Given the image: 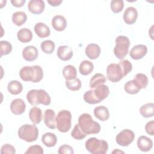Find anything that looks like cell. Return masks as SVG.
Here are the masks:
<instances>
[{"label":"cell","instance_id":"603a6c76","mask_svg":"<svg viewBox=\"0 0 154 154\" xmlns=\"http://www.w3.org/2000/svg\"><path fill=\"white\" fill-rule=\"evenodd\" d=\"M29 117L30 120L35 125L38 124L42 120V111L37 106H33L29 112Z\"/></svg>","mask_w":154,"mask_h":154},{"label":"cell","instance_id":"ac0fdd59","mask_svg":"<svg viewBox=\"0 0 154 154\" xmlns=\"http://www.w3.org/2000/svg\"><path fill=\"white\" fill-rule=\"evenodd\" d=\"M52 26L57 31H64L67 26V21L61 15H56L52 19Z\"/></svg>","mask_w":154,"mask_h":154},{"label":"cell","instance_id":"4dcf8cb0","mask_svg":"<svg viewBox=\"0 0 154 154\" xmlns=\"http://www.w3.org/2000/svg\"><path fill=\"white\" fill-rule=\"evenodd\" d=\"M63 75L66 80H71L76 78L77 71L72 65H67L63 69Z\"/></svg>","mask_w":154,"mask_h":154},{"label":"cell","instance_id":"bcb514c9","mask_svg":"<svg viewBox=\"0 0 154 154\" xmlns=\"http://www.w3.org/2000/svg\"><path fill=\"white\" fill-rule=\"evenodd\" d=\"M63 1L61 0H48V2L51 5V6H58L62 3Z\"/></svg>","mask_w":154,"mask_h":154},{"label":"cell","instance_id":"7a4b0ae2","mask_svg":"<svg viewBox=\"0 0 154 154\" xmlns=\"http://www.w3.org/2000/svg\"><path fill=\"white\" fill-rule=\"evenodd\" d=\"M78 125L87 135L96 134L100 131L99 123L94 121L91 115L88 113H84L79 117Z\"/></svg>","mask_w":154,"mask_h":154},{"label":"cell","instance_id":"e0dca14e","mask_svg":"<svg viewBox=\"0 0 154 154\" xmlns=\"http://www.w3.org/2000/svg\"><path fill=\"white\" fill-rule=\"evenodd\" d=\"M23 58L27 61H33L38 57L37 49L34 46H26L22 51Z\"/></svg>","mask_w":154,"mask_h":154},{"label":"cell","instance_id":"5b68a950","mask_svg":"<svg viewBox=\"0 0 154 154\" xmlns=\"http://www.w3.org/2000/svg\"><path fill=\"white\" fill-rule=\"evenodd\" d=\"M19 137L28 143L35 141L38 136V129L35 124H25L20 126L18 130Z\"/></svg>","mask_w":154,"mask_h":154},{"label":"cell","instance_id":"d6a6232c","mask_svg":"<svg viewBox=\"0 0 154 154\" xmlns=\"http://www.w3.org/2000/svg\"><path fill=\"white\" fill-rule=\"evenodd\" d=\"M40 47L44 53L47 54H51L54 51L55 45L53 41L50 40H46L42 42Z\"/></svg>","mask_w":154,"mask_h":154},{"label":"cell","instance_id":"52a82bcc","mask_svg":"<svg viewBox=\"0 0 154 154\" xmlns=\"http://www.w3.org/2000/svg\"><path fill=\"white\" fill-rule=\"evenodd\" d=\"M130 46L129 38L125 35H119L116 39V46L114 48V55L119 60H123L128 54Z\"/></svg>","mask_w":154,"mask_h":154},{"label":"cell","instance_id":"1f68e13d","mask_svg":"<svg viewBox=\"0 0 154 154\" xmlns=\"http://www.w3.org/2000/svg\"><path fill=\"white\" fill-rule=\"evenodd\" d=\"M106 81L105 76L102 73H96L90 80L89 86L90 88H94L99 84H104Z\"/></svg>","mask_w":154,"mask_h":154},{"label":"cell","instance_id":"7dc6e473","mask_svg":"<svg viewBox=\"0 0 154 154\" xmlns=\"http://www.w3.org/2000/svg\"><path fill=\"white\" fill-rule=\"evenodd\" d=\"M124 153V152H123V151H121V150H119V149H116V150H114V151H112V153Z\"/></svg>","mask_w":154,"mask_h":154},{"label":"cell","instance_id":"83f0119b","mask_svg":"<svg viewBox=\"0 0 154 154\" xmlns=\"http://www.w3.org/2000/svg\"><path fill=\"white\" fill-rule=\"evenodd\" d=\"M94 69V65L92 62L88 60L82 61L79 67V71L80 73L84 76L90 75Z\"/></svg>","mask_w":154,"mask_h":154},{"label":"cell","instance_id":"f1b7e54d","mask_svg":"<svg viewBox=\"0 0 154 154\" xmlns=\"http://www.w3.org/2000/svg\"><path fill=\"white\" fill-rule=\"evenodd\" d=\"M140 112L145 118L153 117L154 115V103L151 102L142 105L140 108Z\"/></svg>","mask_w":154,"mask_h":154},{"label":"cell","instance_id":"d4e9b609","mask_svg":"<svg viewBox=\"0 0 154 154\" xmlns=\"http://www.w3.org/2000/svg\"><path fill=\"white\" fill-rule=\"evenodd\" d=\"M124 89L127 93L135 94L138 93L141 89L138 82L134 79L126 82L124 85Z\"/></svg>","mask_w":154,"mask_h":154},{"label":"cell","instance_id":"30bf717a","mask_svg":"<svg viewBox=\"0 0 154 154\" xmlns=\"http://www.w3.org/2000/svg\"><path fill=\"white\" fill-rule=\"evenodd\" d=\"M147 48L144 45H135L130 51L129 55L133 60H138L143 58L147 54Z\"/></svg>","mask_w":154,"mask_h":154},{"label":"cell","instance_id":"74e56055","mask_svg":"<svg viewBox=\"0 0 154 154\" xmlns=\"http://www.w3.org/2000/svg\"><path fill=\"white\" fill-rule=\"evenodd\" d=\"M83 98L84 101L89 104H96L99 103L94 94L93 89L86 91L84 94Z\"/></svg>","mask_w":154,"mask_h":154},{"label":"cell","instance_id":"8992f818","mask_svg":"<svg viewBox=\"0 0 154 154\" xmlns=\"http://www.w3.org/2000/svg\"><path fill=\"white\" fill-rule=\"evenodd\" d=\"M72 114L68 110L60 111L56 116V128L61 132H67L71 128Z\"/></svg>","mask_w":154,"mask_h":154},{"label":"cell","instance_id":"277c9868","mask_svg":"<svg viewBox=\"0 0 154 154\" xmlns=\"http://www.w3.org/2000/svg\"><path fill=\"white\" fill-rule=\"evenodd\" d=\"M86 149L92 154H105L108 149V143L95 137L88 138L85 144Z\"/></svg>","mask_w":154,"mask_h":154},{"label":"cell","instance_id":"ba28073f","mask_svg":"<svg viewBox=\"0 0 154 154\" xmlns=\"http://www.w3.org/2000/svg\"><path fill=\"white\" fill-rule=\"evenodd\" d=\"M106 76L109 81L112 82H117L125 77L119 63H111L107 66Z\"/></svg>","mask_w":154,"mask_h":154},{"label":"cell","instance_id":"2e32d148","mask_svg":"<svg viewBox=\"0 0 154 154\" xmlns=\"http://www.w3.org/2000/svg\"><path fill=\"white\" fill-rule=\"evenodd\" d=\"M57 55L61 60L68 61L72 58L73 53L71 47L67 45H64L58 47Z\"/></svg>","mask_w":154,"mask_h":154},{"label":"cell","instance_id":"484cf974","mask_svg":"<svg viewBox=\"0 0 154 154\" xmlns=\"http://www.w3.org/2000/svg\"><path fill=\"white\" fill-rule=\"evenodd\" d=\"M42 141L46 147H52L55 146L57 142V136L51 132H46L42 135Z\"/></svg>","mask_w":154,"mask_h":154},{"label":"cell","instance_id":"d590c367","mask_svg":"<svg viewBox=\"0 0 154 154\" xmlns=\"http://www.w3.org/2000/svg\"><path fill=\"white\" fill-rule=\"evenodd\" d=\"M71 135L74 139L78 140H82L83 138H84L87 136V134H85L82 131V129H81V128L78 124H76L75 125L72 131L71 132Z\"/></svg>","mask_w":154,"mask_h":154},{"label":"cell","instance_id":"ffe728a7","mask_svg":"<svg viewBox=\"0 0 154 154\" xmlns=\"http://www.w3.org/2000/svg\"><path fill=\"white\" fill-rule=\"evenodd\" d=\"M85 55L91 60L97 58L100 54V46L95 43H90L88 45L85 50Z\"/></svg>","mask_w":154,"mask_h":154},{"label":"cell","instance_id":"44dd1931","mask_svg":"<svg viewBox=\"0 0 154 154\" xmlns=\"http://www.w3.org/2000/svg\"><path fill=\"white\" fill-rule=\"evenodd\" d=\"M34 31L40 38H46L49 36L50 28L43 22H38L34 26Z\"/></svg>","mask_w":154,"mask_h":154},{"label":"cell","instance_id":"f546056e","mask_svg":"<svg viewBox=\"0 0 154 154\" xmlns=\"http://www.w3.org/2000/svg\"><path fill=\"white\" fill-rule=\"evenodd\" d=\"M27 19V16L23 11H16L12 15V22L13 23L18 26H22L24 24Z\"/></svg>","mask_w":154,"mask_h":154},{"label":"cell","instance_id":"cb8c5ba5","mask_svg":"<svg viewBox=\"0 0 154 154\" xmlns=\"http://www.w3.org/2000/svg\"><path fill=\"white\" fill-rule=\"evenodd\" d=\"M17 37L20 42L22 43H28L31 41L32 38V33L28 28H23L18 31Z\"/></svg>","mask_w":154,"mask_h":154},{"label":"cell","instance_id":"8fae6325","mask_svg":"<svg viewBox=\"0 0 154 154\" xmlns=\"http://www.w3.org/2000/svg\"><path fill=\"white\" fill-rule=\"evenodd\" d=\"M94 94L97 100L100 102L106 99L109 94V89L108 85L101 84L93 88Z\"/></svg>","mask_w":154,"mask_h":154},{"label":"cell","instance_id":"f35d334b","mask_svg":"<svg viewBox=\"0 0 154 154\" xmlns=\"http://www.w3.org/2000/svg\"><path fill=\"white\" fill-rule=\"evenodd\" d=\"M110 5L113 13H119L122 11L124 7V2L123 0H112Z\"/></svg>","mask_w":154,"mask_h":154},{"label":"cell","instance_id":"8d00e7d4","mask_svg":"<svg viewBox=\"0 0 154 154\" xmlns=\"http://www.w3.org/2000/svg\"><path fill=\"white\" fill-rule=\"evenodd\" d=\"M12 45L10 42L5 40L0 42V53L1 57L9 54L12 51Z\"/></svg>","mask_w":154,"mask_h":154},{"label":"cell","instance_id":"7402d4cb","mask_svg":"<svg viewBox=\"0 0 154 154\" xmlns=\"http://www.w3.org/2000/svg\"><path fill=\"white\" fill-rule=\"evenodd\" d=\"M94 116L100 121L107 120L109 117V112L108 108L105 106H99L94 109Z\"/></svg>","mask_w":154,"mask_h":154},{"label":"cell","instance_id":"b9f144b4","mask_svg":"<svg viewBox=\"0 0 154 154\" xmlns=\"http://www.w3.org/2000/svg\"><path fill=\"white\" fill-rule=\"evenodd\" d=\"M16 153V150L14 146L9 144H4L1 148V154H14Z\"/></svg>","mask_w":154,"mask_h":154},{"label":"cell","instance_id":"60d3db41","mask_svg":"<svg viewBox=\"0 0 154 154\" xmlns=\"http://www.w3.org/2000/svg\"><path fill=\"white\" fill-rule=\"evenodd\" d=\"M43 149L39 145H33L30 146L25 152V154H43Z\"/></svg>","mask_w":154,"mask_h":154},{"label":"cell","instance_id":"ab89813d","mask_svg":"<svg viewBox=\"0 0 154 154\" xmlns=\"http://www.w3.org/2000/svg\"><path fill=\"white\" fill-rule=\"evenodd\" d=\"M123 73L124 76H126L132 69V65L131 63L128 60H123L119 63Z\"/></svg>","mask_w":154,"mask_h":154},{"label":"cell","instance_id":"4fadbf2b","mask_svg":"<svg viewBox=\"0 0 154 154\" xmlns=\"http://www.w3.org/2000/svg\"><path fill=\"white\" fill-rule=\"evenodd\" d=\"M26 108V104L23 99L17 98L14 99L10 103V109L14 115H20L23 114Z\"/></svg>","mask_w":154,"mask_h":154},{"label":"cell","instance_id":"3957f363","mask_svg":"<svg viewBox=\"0 0 154 154\" xmlns=\"http://www.w3.org/2000/svg\"><path fill=\"white\" fill-rule=\"evenodd\" d=\"M26 99L32 105L38 104L49 105L51 102L50 96L43 89H32L29 90L26 94Z\"/></svg>","mask_w":154,"mask_h":154},{"label":"cell","instance_id":"4316f807","mask_svg":"<svg viewBox=\"0 0 154 154\" xmlns=\"http://www.w3.org/2000/svg\"><path fill=\"white\" fill-rule=\"evenodd\" d=\"M7 90L11 94L17 95L22 92L23 90V85L19 81L17 80H13L8 84Z\"/></svg>","mask_w":154,"mask_h":154},{"label":"cell","instance_id":"7bdbcfd3","mask_svg":"<svg viewBox=\"0 0 154 154\" xmlns=\"http://www.w3.org/2000/svg\"><path fill=\"white\" fill-rule=\"evenodd\" d=\"M58 153L59 154H73L74 152L72 147L67 144H64L59 147Z\"/></svg>","mask_w":154,"mask_h":154},{"label":"cell","instance_id":"e575fe53","mask_svg":"<svg viewBox=\"0 0 154 154\" xmlns=\"http://www.w3.org/2000/svg\"><path fill=\"white\" fill-rule=\"evenodd\" d=\"M134 79L138 82L141 89L146 88L149 83L147 76L145 74L141 73L136 74L134 78Z\"/></svg>","mask_w":154,"mask_h":154},{"label":"cell","instance_id":"ee69618b","mask_svg":"<svg viewBox=\"0 0 154 154\" xmlns=\"http://www.w3.org/2000/svg\"><path fill=\"white\" fill-rule=\"evenodd\" d=\"M145 130L147 134L151 136L154 135V121L151 120L148 122L145 126Z\"/></svg>","mask_w":154,"mask_h":154},{"label":"cell","instance_id":"9a60e30c","mask_svg":"<svg viewBox=\"0 0 154 154\" xmlns=\"http://www.w3.org/2000/svg\"><path fill=\"white\" fill-rule=\"evenodd\" d=\"M43 120L45 125L51 129L56 128V117L54 110L47 109L44 112Z\"/></svg>","mask_w":154,"mask_h":154},{"label":"cell","instance_id":"9c48e42d","mask_svg":"<svg viewBox=\"0 0 154 154\" xmlns=\"http://www.w3.org/2000/svg\"><path fill=\"white\" fill-rule=\"evenodd\" d=\"M135 138L134 132L128 129H123L116 136V142L117 143L123 147L129 146L132 143Z\"/></svg>","mask_w":154,"mask_h":154},{"label":"cell","instance_id":"5bb4252c","mask_svg":"<svg viewBox=\"0 0 154 154\" xmlns=\"http://www.w3.org/2000/svg\"><path fill=\"white\" fill-rule=\"evenodd\" d=\"M45 2L42 0H31L28 4V10L32 14H41L45 9Z\"/></svg>","mask_w":154,"mask_h":154},{"label":"cell","instance_id":"6da1fadb","mask_svg":"<svg viewBox=\"0 0 154 154\" xmlns=\"http://www.w3.org/2000/svg\"><path fill=\"white\" fill-rule=\"evenodd\" d=\"M19 76L24 81L37 83L43 79V71L42 68L38 65L24 66L20 70Z\"/></svg>","mask_w":154,"mask_h":154},{"label":"cell","instance_id":"f6af8a7d","mask_svg":"<svg viewBox=\"0 0 154 154\" xmlns=\"http://www.w3.org/2000/svg\"><path fill=\"white\" fill-rule=\"evenodd\" d=\"M25 2H26L25 0H11V3L15 7H22L25 4Z\"/></svg>","mask_w":154,"mask_h":154},{"label":"cell","instance_id":"836d02e7","mask_svg":"<svg viewBox=\"0 0 154 154\" xmlns=\"http://www.w3.org/2000/svg\"><path fill=\"white\" fill-rule=\"evenodd\" d=\"M66 86L71 91H78L81 88L82 84L81 80L79 78H76L71 80H66Z\"/></svg>","mask_w":154,"mask_h":154},{"label":"cell","instance_id":"d6986e66","mask_svg":"<svg viewBox=\"0 0 154 154\" xmlns=\"http://www.w3.org/2000/svg\"><path fill=\"white\" fill-rule=\"evenodd\" d=\"M138 148L142 152H148L153 147L152 140L146 136H140L137 140Z\"/></svg>","mask_w":154,"mask_h":154},{"label":"cell","instance_id":"7c38bea8","mask_svg":"<svg viewBox=\"0 0 154 154\" xmlns=\"http://www.w3.org/2000/svg\"><path fill=\"white\" fill-rule=\"evenodd\" d=\"M138 17V11L133 7H128L124 11L123 18L124 22L128 25L134 24Z\"/></svg>","mask_w":154,"mask_h":154}]
</instances>
